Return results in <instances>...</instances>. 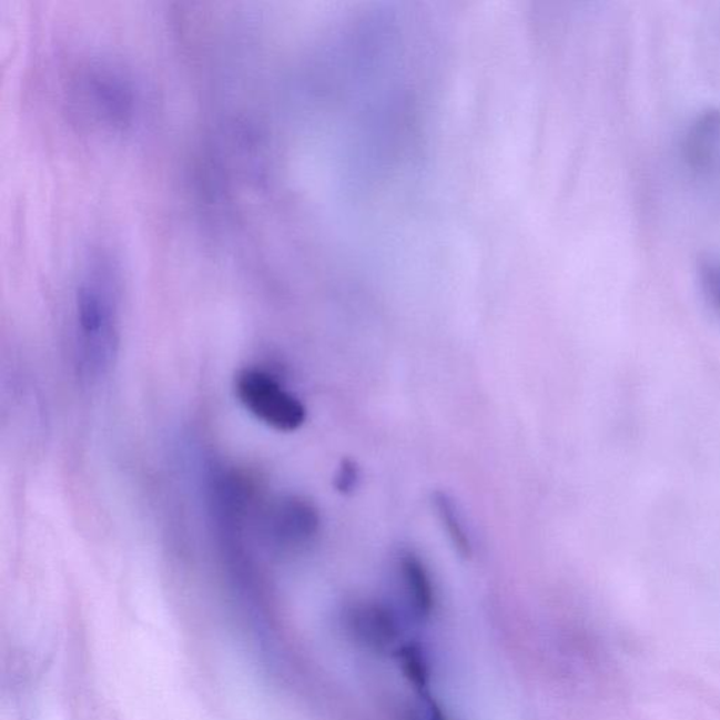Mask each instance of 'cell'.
<instances>
[{"mask_svg": "<svg viewBox=\"0 0 720 720\" xmlns=\"http://www.w3.org/2000/svg\"><path fill=\"white\" fill-rule=\"evenodd\" d=\"M120 351L118 291L104 273H93L78 288L75 304V365L85 383L110 375Z\"/></svg>", "mask_w": 720, "mask_h": 720, "instance_id": "cell-1", "label": "cell"}, {"mask_svg": "<svg viewBox=\"0 0 720 720\" xmlns=\"http://www.w3.org/2000/svg\"><path fill=\"white\" fill-rule=\"evenodd\" d=\"M322 527L318 508L302 496H283L260 503L254 518L255 540L278 555L308 548Z\"/></svg>", "mask_w": 720, "mask_h": 720, "instance_id": "cell-2", "label": "cell"}, {"mask_svg": "<svg viewBox=\"0 0 720 720\" xmlns=\"http://www.w3.org/2000/svg\"><path fill=\"white\" fill-rule=\"evenodd\" d=\"M235 393L246 412L278 433H294L307 419V409L277 377L260 367H246L235 378Z\"/></svg>", "mask_w": 720, "mask_h": 720, "instance_id": "cell-3", "label": "cell"}, {"mask_svg": "<svg viewBox=\"0 0 720 720\" xmlns=\"http://www.w3.org/2000/svg\"><path fill=\"white\" fill-rule=\"evenodd\" d=\"M346 625L357 642L383 650L396 642L398 623L394 613L376 602H357L346 612Z\"/></svg>", "mask_w": 720, "mask_h": 720, "instance_id": "cell-4", "label": "cell"}, {"mask_svg": "<svg viewBox=\"0 0 720 720\" xmlns=\"http://www.w3.org/2000/svg\"><path fill=\"white\" fill-rule=\"evenodd\" d=\"M398 572L414 613L428 618L435 606V592L424 561L414 551L404 550L398 556Z\"/></svg>", "mask_w": 720, "mask_h": 720, "instance_id": "cell-5", "label": "cell"}, {"mask_svg": "<svg viewBox=\"0 0 720 720\" xmlns=\"http://www.w3.org/2000/svg\"><path fill=\"white\" fill-rule=\"evenodd\" d=\"M433 503L439 521L444 525V529L448 534V538L457 554L464 559H470L473 555L471 538L455 499L448 493L436 491L433 496Z\"/></svg>", "mask_w": 720, "mask_h": 720, "instance_id": "cell-6", "label": "cell"}, {"mask_svg": "<svg viewBox=\"0 0 720 720\" xmlns=\"http://www.w3.org/2000/svg\"><path fill=\"white\" fill-rule=\"evenodd\" d=\"M399 669L418 692L425 693L429 686V670L423 650L415 645L403 646L397 653Z\"/></svg>", "mask_w": 720, "mask_h": 720, "instance_id": "cell-7", "label": "cell"}, {"mask_svg": "<svg viewBox=\"0 0 720 720\" xmlns=\"http://www.w3.org/2000/svg\"><path fill=\"white\" fill-rule=\"evenodd\" d=\"M361 471L354 460L345 459L341 462L338 471H336L334 486L341 494L354 493L359 485Z\"/></svg>", "mask_w": 720, "mask_h": 720, "instance_id": "cell-8", "label": "cell"}, {"mask_svg": "<svg viewBox=\"0 0 720 720\" xmlns=\"http://www.w3.org/2000/svg\"><path fill=\"white\" fill-rule=\"evenodd\" d=\"M428 712L429 720H448L443 712V709L434 701V699H428Z\"/></svg>", "mask_w": 720, "mask_h": 720, "instance_id": "cell-9", "label": "cell"}]
</instances>
